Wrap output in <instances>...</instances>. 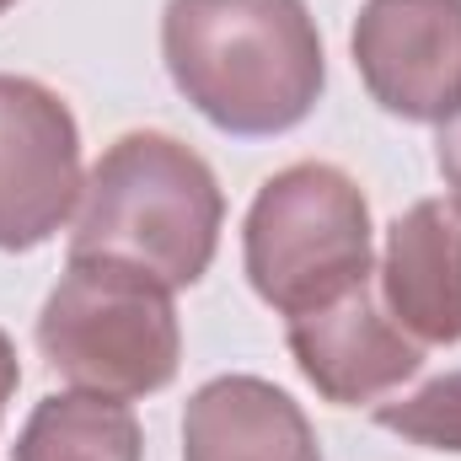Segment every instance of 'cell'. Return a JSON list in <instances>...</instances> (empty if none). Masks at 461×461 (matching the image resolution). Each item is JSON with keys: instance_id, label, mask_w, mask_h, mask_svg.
Wrapping results in <instances>:
<instances>
[{"instance_id": "cell-12", "label": "cell", "mask_w": 461, "mask_h": 461, "mask_svg": "<svg viewBox=\"0 0 461 461\" xmlns=\"http://www.w3.org/2000/svg\"><path fill=\"white\" fill-rule=\"evenodd\" d=\"M435 161H440V177L456 188V204H461V113L440 123V134H435Z\"/></svg>"}, {"instance_id": "cell-10", "label": "cell", "mask_w": 461, "mask_h": 461, "mask_svg": "<svg viewBox=\"0 0 461 461\" xmlns=\"http://www.w3.org/2000/svg\"><path fill=\"white\" fill-rule=\"evenodd\" d=\"M11 461H145V435L118 397L54 392L27 413Z\"/></svg>"}, {"instance_id": "cell-4", "label": "cell", "mask_w": 461, "mask_h": 461, "mask_svg": "<svg viewBox=\"0 0 461 461\" xmlns=\"http://www.w3.org/2000/svg\"><path fill=\"white\" fill-rule=\"evenodd\" d=\"M38 348L76 392L134 402L177 375L183 328L167 285L123 263L70 258L38 312Z\"/></svg>"}, {"instance_id": "cell-8", "label": "cell", "mask_w": 461, "mask_h": 461, "mask_svg": "<svg viewBox=\"0 0 461 461\" xmlns=\"http://www.w3.org/2000/svg\"><path fill=\"white\" fill-rule=\"evenodd\" d=\"M381 306L413 344H461V204L419 199L381 252Z\"/></svg>"}, {"instance_id": "cell-14", "label": "cell", "mask_w": 461, "mask_h": 461, "mask_svg": "<svg viewBox=\"0 0 461 461\" xmlns=\"http://www.w3.org/2000/svg\"><path fill=\"white\" fill-rule=\"evenodd\" d=\"M11 5H16V0H0V16H5V11H11Z\"/></svg>"}, {"instance_id": "cell-7", "label": "cell", "mask_w": 461, "mask_h": 461, "mask_svg": "<svg viewBox=\"0 0 461 461\" xmlns=\"http://www.w3.org/2000/svg\"><path fill=\"white\" fill-rule=\"evenodd\" d=\"M285 339H290L301 375L339 408H359V402L386 397L392 386H402L424 365V348L375 306L370 279L359 290L339 295L333 306L290 317Z\"/></svg>"}, {"instance_id": "cell-3", "label": "cell", "mask_w": 461, "mask_h": 461, "mask_svg": "<svg viewBox=\"0 0 461 461\" xmlns=\"http://www.w3.org/2000/svg\"><path fill=\"white\" fill-rule=\"evenodd\" d=\"M241 263L279 317H306L359 290L375 274L370 204L359 183L328 161H295L274 172L241 226Z\"/></svg>"}, {"instance_id": "cell-6", "label": "cell", "mask_w": 461, "mask_h": 461, "mask_svg": "<svg viewBox=\"0 0 461 461\" xmlns=\"http://www.w3.org/2000/svg\"><path fill=\"white\" fill-rule=\"evenodd\" d=\"M348 49L365 92L392 118L461 113V0H365Z\"/></svg>"}, {"instance_id": "cell-11", "label": "cell", "mask_w": 461, "mask_h": 461, "mask_svg": "<svg viewBox=\"0 0 461 461\" xmlns=\"http://www.w3.org/2000/svg\"><path fill=\"white\" fill-rule=\"evenodd\" d=\"M375 424L402 435L408 446L424 451H456L461 456V370L435 375L429 386H419L413 397H392L375 402Z\"/></svg>"}, {"instance_id": "cell-13", "label": "cell", "mask_w": 461, "mask_h": 461, "mask_svg": "<svg viewBox=\"0 0 461 461\" xmlns=\"http://www.w3.org/2000/svg\"><path fill=\"white\" fill-rule=\"evenodd\" d=\"M16 386H22V365H16V344L0 333V419H5V408H11V397H16Z\"/></svg>"}, {"instance_id": "cell-2", "label": "cell", "mask_w": 461, "mask_h": 461, "mask_svg": "<svg viewBox=\"0 0 461 461\" xmlns=\"http://www.w3.org/2000/svg\"><path fill=\"white\" fill-rule=\"evenodd\" d=\"M226 194L199 150L172 134L134 129L97 156L70 230V258L123 263L167 290L210 274Z\"/></svg>"}, {"instance_id": "cell-1", "label": "cell", "mask_w": 461, "mask_h": 461, "mask_svg": "<svg viewBox=\"0 0 461 461\" xmlns=\"http://www.w3.org/2000/svg\"><path fill=\"white\" fill-rule=\"evenodd\" d=\"M161 59L172 86L236 140L306 123L328 86L306 0H167Z\"/></svg>"}, {"instance_id": "cell-5", "label": "cell", "mask_w": 461, "mask_h": 461, "mask_svg": "<svg viewBox=\"0 0 461 461\" xmlns=\"http://www.w3.org/2000/svg\"><path fill=\"white\" fill-rule=\"evenodd\" d=\"M76 113L27 76H0V252H32L81 210Z\"/></svg>"}, {"instance_id": "cell-9", "label": "cell", "mask_w": 461, "mask_h": 461, "mask_svg": "<svg viewBox=\"0 0 461 461\" xmlns=\"http://www.w3.org/2000/svg\"><path fill=\"white\" fill-rule=\"evenodd\" d=\"M183 461H322L317 429L263 375H215L183 408Z\"/></svg>"}]
</instances>
